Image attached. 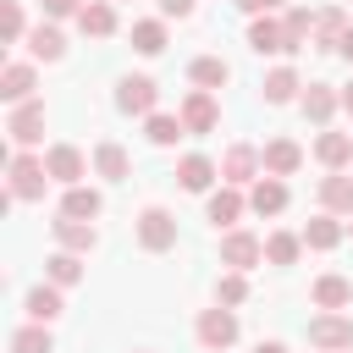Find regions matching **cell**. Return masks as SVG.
<instances>
[{
	"label": "cell",
	"instance_id": "cell-9",
	"mask_svg": "<svg viewBox=\"0 0 353 353\" xmlns=\"http://www.w3.org/2000/svg\"><path fill=\"white\" fill-rule=\"evenodd\" d=\"M154 99H160L154 77H121V88H116V105L127 116H154Z\"/></svg>",
	"mask_w": 353,
	"mask_h": 353
},
{
	"label": "cell",
	"instance_id": "cell-2",
	"mask_svg": "<svg viewBox=\"0 0 353 353\" xmlns=\"http://www.w3.org/2000/svg\"><path fill=\"white\" fill-rule=\"evenodd\" d=\"M138 243H143L149 254L176 248V215H171V210H160V204H149V210L138 215Z\"/></svg>",
	"mask_w": 353,
	"mask_h": 353
},
{
	"label": "cell",
	"instance_id": "cell-29",
	"mask_svg": "<svg viewBox=\"0 0 353 353\" xmlns=\"http://www.w3.org/2000/svg\"><path fill=\"white\" fill-rule=\"evenodd\" d=\"M44 276H50V287H72V281H83V259L61 248V254L44 259Z\"/></svg>",
	"mask_w": 353,
	"mask_h": 353
},
{
	"label": "cell",
	"instance_id": "cell-45",
	"mask_svg": "<svg viewBox=\"0 0 353 353\" xmlns=\"http://www.w3.org/2000/svg\"><path fill=\"white\" fill-rule=\"evenodd\" d=\"M347 232H353V221H347Z\"/></svg>",
	"mask_w": 353,
	"mask_h": 353
},
{
	"label": "cell",
	"instance_id": "cell-3",
	"mask_svg": "<svg viewBox=\"0 0 353 353\" xmlns=\"http://www.w3.org/2000/svg\"><path fill=\"white\" fill-rule=\"evenodd\" d=\"M309 342H314V347H325V353H347V347H353V320L325 309V314H314V320H309Z\"/></svg>",
	"mask_w": 353,
	"mask_h": 353
},
{
	"label": "cell",
	"instance_id": "cell-37",
	"mask_svg": "<svg viewBox=\"0 0 353 353\" xmlns=\"http://www.w3.org/2000/svg\"><path fill=\"white\" fill-rule=\"evenodd\" d=\"M215 298H221L226 309H232V303H243V298H248V281H243V270H226V276H221V287H215Z\"/></svg>",
	"mask_w": 353,
	"mask_h": 353
},
{
	"label": "cell",
	"instance_id": "cell-31",
	"mask_svg": "<svg viewBox=\"0 0 353 353\" xmlns=\"http://www.w3.org/2000/svg\"><path fill=\"white\" fill-rule=\"evenodd\" d=\"M303 243H309V248H336V243H342V221H336V215H314V221L303 226Z\"/></svg>",
	"mask_w": 353,
	"mask_h": 353
},
{
	"label": "cell",
	"instance_id": "cell-32",
	"mask_svg": "<svg viewBox=\"0 0 353 353\" xmlns=\"http://www.w3.org/2000/svg\"><path fill=\"white\" fill-rule=\"evenodd\" d=\"M132 50L138 55H160L165 50V22H154V17L149 22H132Z\"/></svg>",
	"mask_w": 353,
	"mask_h": 353
},
{
	"label": "cell",
	"instance_id": "cell-4",
	"mask_svg": "<svg viewBox=\"0 0 353 353\" xmlns=\"http://www.w3.org/2000/svg\"><path fill=\"white\" fill-rule=\"evenodd\" d=\"M232 342H237V314H232V309H204V314H199V347L226 353Z\"/></svg>",
	"mask_w": 353,
	"mask_h": 353
},
{
	"label": "cell",
	"instance_id": "cell-41",
	"mask_svg": "<svg viewBox=\"0 0 353 353\" xmlns=\"http://www.w3.org/2000/svg\"><path fill=\"white\" fill-rule=\"evenodd\" d=\"M237 6H243V11H248V17H270V11H276V6H281V0H237Z\"/></svg>",
	"mask_w": 353,
	"mask_h": 353
},
{
	"label": "cell",
	"instance_id": "cell-8",
	"mask_svg": "<svg viewBox=\"0 0 353 353\" xmlns=\"http://www.w3.org/2000/svg\"><path fill=\"white\" fill-rule=\"evenodd\" d=\"M265 259V243L254 237V232H226L221 237V265H232V270H254Z\"/></svg>",
	"mask_w": 353,
	"mask_h": 353
},
{
	"label": "cell",
	"instance_id": "cell-13",
	"mask_svg": "<svg viewBox=\"0 0 353 353\" xmlns=\"http://www.w3.org/2000/svg\"><path fill=\"white\" fill-rule=\"evenodd\" d=\"M248 50H259V55H292L281 22H270V17H254L248 22Z\"/></svg>",
	"mask_w": 353,
	"mask_h": 353
},
{
	"label": "cell",
	"instance_id": "cell-30",
	"mask_svg": "<svg viewBox=\"0 0 353 353\" xmlns=\"http://www.w3.org/2000/svg\"><path fill=\"white\" fill-rule=\"evenodd\" d=\"M61 309H66V303H61V287H33V292H28V314H33V325H50Z\"/></svg>",
	"mask_w": 353,
	"mask_h": 353
},
{
	"label": "cell",
	"instance_id": "cell-14",
	"mask_svg": "<svg viewBox=\"0 0 353 353\" xmlns=\"http://www.w3.org/2000/svg\"><path fill=\"white\" fill-rule=\"evenodd\" d=\"M259 160H265V171H270V176H292V171L303 165V149H298L292 138H270Z\"/></svg>",
	"mask_w": 353,
	"mask_h": 353
},
{
	"label": "cell",
	"instance_id": "cell-28",
	"mask_svg": "<svg viewBox=\"0 0 353 353\" xmlns=\"http://www.w3.org/2000/svg\"><path fill=\"white\" fill-rule=\"evenodd\" d=\"M298 88H303V83H298V72H292V66H276V72L265 77V99H270V105H287V99H303Z\"/></svg>",
	"mask_w": 353,
	"mask_h": 353
},
{
	"label": "cell",
	"instance_id": "cell-11",
	"mask_svg": "<svg viewBox=\"0 0 353 353\" xmlns=\"http://www.w3.org/2000/svg\"><path fill=\"white\" fill-rule=\"evenodd\" d=\"M215 176H221V165H215L210 154H182V160H176V182H182L188 193H210Z\"/></svg>",
	"mask_w": 353,
	"mask_h": 353
},
{
	"label": "cell",
	"instance_id": "cell-20",
	"mask_svg": "<svg viewBox=\"0 0 353 353\" xmlns=\"http://www.w3.org/2000/svg\"><path fill=\"white\" fill-rule=\"evenodd\" d=\"M320 204H325V215H353V176L331 171L320 182Z\"/></svg>",
	"mask_w": 353,
	"mask_h": 353
},
{
	"label": "cell",
	"instance_id": "cell-27",
	"mask_svg": "<svg viewBox=\"0 0 353 353\" xmlns=\"http://www.w3.org/2000/svg\"><path fill=\"white\" fill-rule=\"evenodd\" d=\"M28 50H33L39 61H61V55H66V39H61V28H50V22H39V28L28 33Z\"/></svg>",
	"mask_w": 353,
	"mask_h": 353
},
{
	"label": "cell",
	"instance_id": "cell-46",
	"mask_svg": "<svg viewBox=\"0 0 353 353\" xmlns=\"http://www.w3.org/2000/svg\"><path fill=\"white\" fill-rule=\"evenodd\" d=\"M347 353H353V347H347Z\"/></svg>",
	"mask_w": 353,
	"mask_h": 353
},
{
	"label": "cell",
	"instance_id": "cell-1",
	"mask_svg": "<svg viewBox=\"0 0 353 353\" xmlns=\"http://www.w3.org/2000/svg\"><path fill=\"white\" fill-rule=\"evenodd\" d=\"M44 182H50V165L39 160V154H11V199H44Z\"/></svg>",
	"mask_w": 353,
	"mask_h": 353
},
{
	"label": "cell",
	"instance_id": "cell-25",
	"mask_svg": "<svg viewBox=\"0 0 353 353\" xmlns=\"http://www.w3.org/2000/svg\"><path fill=\"white\" fill-rule=\"evenodd\" d=\"M204 215H210L215 226H232V221L243 215V193H237V188H215L210 204H204Z\"/></svg>",
	"mask_w": 353,
	"mask_h": 353
},
{
	"label": "cell",
	"instance_id": "cell-35",
	"mask_svg": "<svg viewBox=\"0 0 353 353\" xmlns=\"http://www.w3.org/2000/svg\"><path fill=\"white\" fill-rule=\"evenodd\" d=\"M182 132H188V127H182V116H160V110L149 116V143H154V149H171Z\"/></svg>",
	"mask_w": 353,
	"mask_h": 353
},
{
	"label": "cell",
	"instance_id": "cell-21",
	"mask_svg": "<svg viewBox=\"0 0 353 353\" xmlns=\"http://www.w3.org/2000/svg\"><path fill=\"white\" fill-rule=\"evenodd\" d=\"M94 171H99L105 182H127L132 160H127V149H121V143H110V138H105V143L94 149Z\"/></svg>",
	"mask_w": 353,
	"mask_h": 353
},
{
	"label": "cell",
	"instance_id": "cell-39",
	"mask_svg": "<svg viewBox=\"0 0 353 353\" xmlns=\"http://www.w3.org/2000/svg\"><path fill=\"white\" fill-rule=\"evenodd\" d=\"M44 11H50V17H77L83 0H44Z\"/></svg>",
	"mask_w": 353,
	"mask_h": 353
},
{
	"label": "cell",
	"instance_id": "cell-5",
	"mask_svg": "<svg viewBox=\"0 0 353 353\" xmlns=\"http://www.w3.org/2000/svg\"><path fill=\"white\" fill-rule=\"evenodd\" d=\"M6 132H11V143H39L44 138V99H28V105H11V116H6Z\"/></svg>",
	"mask_w": 353,
	"mask_h": 353
},
{
	"label": "cell",
	"instance_id": "cell-22",
	"mask_svg": "<svg viewBox=\"0 0 353 353\" xmlns=\"http://www.w3.org/2000/svg\"><path fill=\"white\" fill-rule=\"evenodd\" d=\"M188 77L204 88V94H215V88H226V77H232V66L221 61V55H199L193 66H188Z\"/></svg>",
	"mask_w": 353,
	"mask_h": 353
},
{
	"label": "cell",
	"instance_id": "cell-23",
	"mask_svg": "<svg viewBox=\"0 0 353 353\" xmlns=\"http://www.w3.org/2000/svg\"><path fill=\"white\" fill-rule=\"evenodd\" d=\"M99 210H105V199H99L94 188H83V182L66 188V199H61V215H72V221H94Z\"/></svg>",
	"mask_w": 353,
	"mask_h": 353
},
{
	"label": "cell",
	"instance_id": "cell-6",
	"mask_svg": "<svg viewBox=\"0 0 353 353\" xmlns=\"http://www.w3.org/2000/svg\"><path fill=\"white\" fill-rule=\"evenodd\" d=\"M259 149H248V143H232L226 154H221V182L226 188H243V182H259Z\"/></svg>",
	"mask_w": 353,
	"mask_h": 353
},
{
	"label": "cell",
	"instance_id": "cell-33",
	"mask_svg": "<svg viewBox=\"0 0 353 353\" xmlns=\"http://www.w3.org/2000/svg\"><path fill=\"white\" fill-rule=\"evenodd\" d=\"M298 254H303V237H292V232H270L265 237V259L270 265H292Z\"/></svg>",
	"mask_w": 353,
	"mask_h": 353
},
{
	"label": "cell",
	"instance_id": "cell-36",
	"mask_svg": "<svg viewBox=\"0 0 353 353\" xmlns=\"http://www.w3.org/2000/svg\"><path fill=\"white\" fill-rule=\"evenodd\" d=\"M11 353H55V342L44 325H22V331H11Z\"/></svg>",
	"mask_w": 353,
	"mask_h": 353
},
{
	"label": "cell",
	"instance_id": "cell-15",
	"mask_svg": "<svg viewBox=\"0 0 353 353\" xmlns=\"http://www.w3.org/2000/svg\"><path fill=\"white\" fill-rule=\"evenodd\" d=\"M248 210H254V215H281V210H287V182H281V176H259L254 193H248Z\"/></svg>",
	"mask_w": 353,
	"mask_h": 353
},
{
	"label": "cell",
	"instance_id": "cell-12",
	"mask_svg": "<svg viewBox=\"0 0 353 353\" xmlns=\"http://www.w3.org/2000/svg\"><path fill=\"white\" fill-rule=\"evenodd\" d=\"M336 105H342V94H331V83H309L303 99H298V110H303L314 127H325V121L336 116Z\"/></svg>",
	"mask_w": 353,
	"mask_h": 353
},
{
	"label": "cell",
	"instance_id": "cell-44",
	"mask_svg": "<svg viewBox=\"0 0 353 353\" xmlns=\"http://www.w3.org/2000/svg\"><path fill=\"white\" fill-rule=\"evenodd\" d=\"M342 110H353V83H347V88H342Z\"/></svg>",
	"mask_w": 353,
	"mask_h": 353
},
{
	"label": "cell",
	"instance_id": "cell-19",
	"mask_svg": "<svg viewBox=\"0 0 353 353\" xmlns=\"http://www.w3.org/2000/svg\"><path fill=\"white\" fill-rule=\"evenodd\" d=\"M55 243H61L66 254H88V248L99 243V232H94L88 221H72V215H61V221H55Z\"/></svg>",
	"mask_w": 353,
	"mask_h": 353
},
{
	"label": "cell",
	"instance_id": "cell-18",
	"mask_svg": "<svg viewBox=\"0 0 353 353\" xmlns=\"http://www.w3.org/2000/svg\"><path fill=\"white\" fill-rule=\"evenodd\" d=\"M314 160L331 165V171H342V165L353 160V132H320V138H314Z\"/></svg>",
	"mask_w": 353,
	"mask_h": 353
},
{
	"label": "cell",
	"instance_id": "cell-10",
	"mask_svg": "<svg viewBox=\"0 0 353 353\" xmlns=\"http://www.w3.org/2000/svg\"><path fill=\"white\" fill-rule=\"evenodd\" d=\"M215 121H221V105H215V94L193 88V94L182 99V127H188V132H215Z\"/></svg>",
	"mask_w": 353,
	"mask_h": 353
},
{
	"label": "cell",
	"instance_id": "cell-40",
	"mask_svg": "<svg viewBox=\"0 0 353 353\" xmlns=\"http://www.w3.org/2000/svg\"><path fill=\"white\" fill-rule=\"evenodd\" d=\"M160 17H193V0H160Z\"/></svg>",
	"mask_w": 353,
	"mask_h": 353
},
{
	"label": "cell",
	"instance_id": "cell-17",
	"mask_svg": "<svg viewBox=\"0 0 353 353\" xmlns=\"http://www.w3.org/2000/svg\"><path fill=\"white\" fill-rule=\"evenodd\" d=\"M0 99H6V105H28V99H33V66L11 61V66L0 72Z\"/></svg>",
	"mask_w": 353,
	"mask_h": 353
},
{
	"label": "cell",
	"instance_id": "cell-38",
	"mask_svg": "<svg viewBox=\"0 0 353 353\" xmlns=\"http://www.w3.org/2000/svg\"><path fill=\"white\" fill-rule=\"evenodd\" d=\"M0 33H6V44H17V39H22V6H17V0H6V17H0Z\"/></svg>",
	"mask_w": 353,
	"mask_h": 353
},
{
	"label": "cell",
	"instance_id": "cell-34",
	"mask_svg": "<svg viewBox=\"0 0 353 353\" xmlns=\"http://www.w3.org/2000/svg\"><path fill=\"white\" fill-rule=\"evenodd\" d=\"M281 33H287V50H303V39L314 33V17H309L303 6H292V11L281 17Z\"/></svg>",
	"mask_w": 353,
	"mask_h": 353
},
{
	"label": "cell",
	"instance_id": "cell-43",
	"mask_svg": "<svg viewBox=\"0 0 353 353\" xmlns=\"http://www.w3.org/2000/svg\"><path fill=\"white\" fill-rule=\"evenodd\" d=\"M254 353H287V347H281V342H259Z\"/></svg>",
	"mask_w": 353,
	"mask_h": 353
},
{
	"label": "cell",
	"instance_id": "cell-42",
	"mask_svg": "<svg viewBox=\"0 0 353 353\" xmlns=\"http://www.w3.org/2000/svg\"><path fill=\"white\" fill-rule=\"evenodd\" d=\"M336 50H342V55H347V61H353V28H347V33H342V44H336Z\"/></svg>",
	"mask_w": 353,
	"mask_h": 353
},
{
	"label": "cell",
	"instance_id": "cell-26",
	"mask_svg": "<svg viewBox=\"0 0 353 353\" xmlns=\"http://www.w3.org/2000/svg\"><path fill=\"white\" fill-rule=\"evenodd\" d=\"M342 33H347V17H342L336 6L314 17V50H336V44H342Z\"/></svg>",
	"mask_w": 353,
	"mask_h": 353
},
{
	"label": "cell",
	"instance_id": "cell-7",
	"mask_svg": "<svg viewBox=\"0 0 353 353\" xmlns=\"http://www.w3.org/2000/svg\"><path fill=\"white\" fill-rule=\"evenodd\" d=\"M44 165H50V182H66V188H77V182L88 176V160H83L77 143H55V149L44 154Z\"/></svg>",
	"mask_w": 353,
	"mask_h": 353
},
{
	"label": "cell",
	"instance_id": "cell-16",
	"mask_svg": "<svg viewBox=\"0 0 353 353\" xmlns=\"http://www.w3.org/2000/svg\"><path fill=\"white\" fill-rule=\"evenodd\" d=\"M77 28H83L88 39H110V33H116V6H110V0H88V6L77 11Z\"/></svg>",
	"mask_w": 353,
	"mask_h": 353
},
{
	"label": "cell",
	"instance_id": "cell-24",
	"mask_svg": "<svg viewBox=\"0 0 353 353\" xmlns=\"http://www.w3.org/2000/svg\"><path fill=\"white\" fill-rule=\"evenodd\" d=\"M314 303L331 309V314L347 309V303H353V281H347V276H320V281H314Z\"/></svg>",
	"mask_w": 353,
	"mask_h": 353
}]
</instances>
